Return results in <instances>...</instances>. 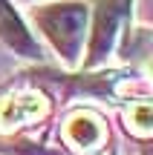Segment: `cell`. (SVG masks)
I'll return each instance as SVG.
<instances>
[{
    "label": "cell",
    "instance_id": "6da1fadb",
    "mask_svg": "<svg viewBox=\"0 0 153 155\" xmlns=\"http://www.w3.org/2000/svg\"><path fill=\"white\" fill-rule=\"evenodd\" d=\"M35 23L40 26V32L52 43V49L67 63H72L78 58L84 38H87V6L84 3L43 6V9L35 12Z\"/></svg>",
    "mask_w": 153,
    "mask_h": 155
},
{
    "label": "cell",
    "instance_id": "277c9868",
    "mask_svg": "<svg viewBox=\"0 0 153 155\" xmlns=\"http://www.w3.org/2000/svg\"><path fill=\"white\" fill-rule=\"evenodd\" d=\"M43 112V98L38 92H15L6 101H0V127L15 129L23 124L35 121Z\"/></svg>",
    "mask_w": 153,
    "mask_h": 155
},
{
    "label": "cell",
    "instance_id": "8992f818",
    "mask_svg": "<svg viewBox=\"0 0 153 155\" xmlns=\"http://www.w3.org/2000/svg\"><path fill=\"white\" fill-rule=\"evenodd\" d=\"M130 124H133V129L142 132V135L150 132V106H148V101H139L130 109Z\"/></svg>",
    "mask_w": 153,
    "mask_h": 155
},
{
    "label": "cell",
    "instance_id": "5b68a950",
    "mask_svg": "<svg viewBox=\"0 0 153 155\" xmlns=\"http://www.w3.org/2000/svg\"><path fill=\"white\" fill-rule=\"evenodd\" d=\"M64 138L69 141L78 150H96L98 144L104 141V127L92 112H78L67 121L64 127Z\"/></svg>",
    "mask_w": 153,
    "mask_h": 155
},
{
    "label": "cell",
    "instance_id": "3957f363",
    "mask_svg": "<svg viewBox=\"0 0 153 155\" xmlns=\"http://www.w3.org/2000/svg\"><path fill=\"white\" fill-rule=\"evenodd\" d=\"M127 6H130V0H101L98 3V17H96V29H92L96 35H92V46H90L92 61L107 55L110 43L116 38V29H119V20H121Z\"/></svg>",
    "mask_w": 153,
    "mask_h": 155
},
{
    "label": "cell",
    "instance_id": "7a4b0ae2",
    "mask_svg": "<svg viewBox=\"0 0 153 155\" xmlns=\"http://www.w3.org/2000/svg\"><path fill=\"white\" fill-rule=\"evenodd\" d=\"M0 40L23 58H40L38 40L29 35V29L23 26L20 15L12 9L9 0H0Z\"/></svg>",
    "mask_w": 153,
    "mask_h": 155
}]
</instances>
